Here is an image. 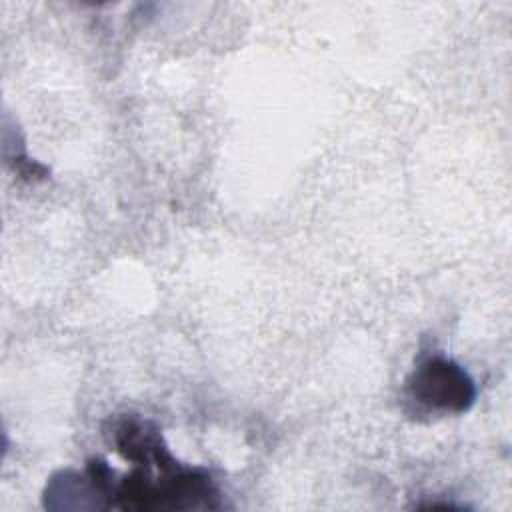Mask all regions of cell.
<instances>
[{"label": "cell", "mask_w": 512, "mask_h": 512, "mask_svg": "<svg viewBox=\"0 0 512 512\" xmlns=\"http://www.w3.org/2000/svg\"><path fill=\"white\" fill-rule=\"evenodd\" d=\"M414 402L426 408L466 410L474 400V386L468 374L446 358H430L418 366L408 380Z\"/></svg>", "instance_id": "6da1fadb"}]
</instances>
